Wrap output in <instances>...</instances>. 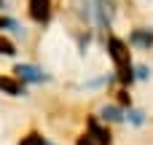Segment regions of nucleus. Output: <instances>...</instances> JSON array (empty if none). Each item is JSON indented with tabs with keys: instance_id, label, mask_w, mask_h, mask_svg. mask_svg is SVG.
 Returning <instances> with one entry per match:
<instances>
[{
	"instance_id": "obj_1",
	"label": "nucleus",
	"mask_w": 153,
	"mask_h": 145,
	"mask_svg": "<svg viewBox=\"0 0 153 145\" xmlns=\"http://www.w3.org/2000/svg\"><path fill=\"white\" fill-rule=\"evenodd\" d=\"M108 54H110V59H113L116 67H118V81H121V83H132V81H134V67H132V62H129V48H126V43H124L121 38H110V40H108Z\"/></svg>"
},
{
	"instance_id": "obj_2",
	"label": "nucleus",
	"mask_w": 153,
	"mask_h": 145,
	"mask_svg": "<svg viewBox=\"0 0 153 145\" xmlns=\"http://www.w3.org/2000/svg\"><path fill=\"white\" fill-rule=\"evenodd\" d=\"M30 16L35 22H48V16H51V0H30Z\"/></svg>"
},
{
	"instance_id": "obj_3",
	"label": "nucleus",
	"mask_w": 153,
	"mask_h": 145,
	"mask_svg": "<svg viewBox=\"0 0 153 145\" xmlns=\"http://www.w3.org/2000/svg\"><path fill=\"white\" fill-rule=\"evenodd\" d=\"M89 132H91V140H94L97 145H110V132L102 129L94 118H89Z\"/></svg>"
},
{
	"instance_id": "obj_4",
	"label": "nucleus",
	"mask_w": 153,
	"mask_h": 145,
	"mask_svg": "<svg viewBox=\"0 0 153 145\" xmlns=\"http://www.w3.org/2000/svg\"><path fill=\"white\" fill-rule=\"evenodd\" d=\"M134 46H143V48H151L153 46V30H145V27H140V30H134L132 32V38H129Z\"/></svg>"
},
{
	"instance_id": "obj_5",
	"label": "nucleus",
	"mask_w": 153,
	"mask_h": 145,
	"mask_svg": "<svg viewBox=\"0 0 153 145\" xmlns=\"http://www.w3.org/2000/svg\"><path fill=\"white\" fill-rule=\"evenodd\" d=\"M16 73H19L24 81H32V83H40V81H46V75H43L38 67H32V65H19V67H16Z\"/></svg>"
},
{
	"instance_id": "obj_6",
	"label": "nucleus",
	"mask_w": 153,
	"mask_h": 145,
	"mask_svg": "<svg viewBox=\"0 0 153 145\" xmlns=\"http://www.w3.org/2000/svg\"><path fill=\"white\" fill-rule=\"evenodd\" d=\"M0 89L5 94H11V97H22L24 94V86L19 81H13V78H5V75H0Z\"/></svg>"
},
{
	"instance_id": "obj_7",
	"label": "nucleus",
	"mask_w": 153,
	"mask_h": 145,
	"mask_svg": "<svg viewBox=\"0 0 153 145\" xmlns=\"http://www.w3.org/2000/svg\"><path fill=\"white\" fill-rule=\"evenodd\" d=\"M43 143H46V137H43V135H38V132H30L27 137H22V140H19V145H43Z\"/></svg>"
},
{
	"instance_id": "obj_8",
	"label": "nucleus",
	"mask_w": 153,
	"mask_h": 145,
	"mask_svg": "<svg viewBox=\"0 0 153 145\" xmlns=\"http://www.w3.org/2000/svg\"><path fill=\"white\" fill-rule=\"evenodd\" d=\"M105 121H121L124 116H121V110L118 108H102V113H100Z\"/></svg>"
},
{
	"instance_id": "obj_9",
	"label": "nucleus",
	"mask_w": 153,
	"mask_h": 145,
	"mask_svg": "<svg viewBox=\"0 0 153 145\" xmlns=\"http://www.w3.org/2000/svg\"><path fill=\"white\" fill-rule=\"evenodd\" d=\"M0 54H3V57H13V54H16L13 43H11V40H5V38H0Z\"/></svg>"
},
{
	"instance_id": "obj_10",
	"label": "nucleus",
	"mask_w": 153,
	"mask_h": 145,
	"mask_svg": "<svg viewBox=\"0 0 153 145\" xmlns=\"http://www.w3.org/2000/svg\"><path fill=\"white\" fill-rule=\"evenodd\" d=\"M129 116H132V121H134V124H143V121H145V113H140V110H132Z\"/></svg>"
},
{
	"instance_id": "obj_11",
	"label": "nucleus",
	"mask_w": 153,
	"mask_h": 145,
	"mask_svg": "<svg viewBox=\"0 0 153 145\" xmlns=\"http://www.w3.org/2000/svg\"><path fill=\"white\" fill-rule=\"evenodd\" d=\"M75 145H94V140H91V137H86V135H83V137H78V143Z\"/></svg>"
},
{
	"instance_id": "obj_12",
	"label": "nucleus",
	"mask_w": 153,
	"mask_h": 145,
	"mask_svg": "<svg viewBox=\"0 0 153 145\" xmlns=\"http://www.w3.org/2000/svg\"><path fill=\"white\" fill-rule=\"evenodd\" d=\"M118 102H121V105H132V100H129V94H126V91H121V97H118Z\"/></svg>"
},
{
	"instance_id": "obj_13",
	"label": "nucleus",
	"mask_w": 153,
	"mask_h": 145,
	"mask_svg": "<svg viewBox=\"0 0 153 145\" xmlns=\"http://www.w3.org/2000/svg\"><path fill=\"white\" fill-rule=\"evenodd\" d=\"M3 27H16V22H11V19H0V30Z\"/></svg>"
},
{
	"instance_id": "obj_14",
	"label": "nucleus",
	"mask_w": 153,
	"mask_h": 145,
	"mask_svg": "<svg viewBox=\"0 0 153 145\" xmlns=\"http://www.w3.org/2000/svg\"><path fill=\"white\" fill-rule=\"evenodd\" d=\"M137 78H148V67H137Z\"/></svg>"
},
{
	"instance_id": "obj_15",
	"label": "nucleus",
	"mask_w": 153,
	"mask_h": 145,
	"mask_svg": "<svg viewBox=\"0 0 153 145\" xmlns=\"http://www.w3.org/2000/svg\"><path fill=\"white\" fill-rule=\"evenodd\" d=\"M0 8H3V0H0Z\"/></svg>"
},
{
	"instance_id": "obj_16",
	"label": "nucleus",
	"mask_w": 153,
	"mask_h": 145,
	"mask_svg": "<svg viewBox=\"0 0 153 145\" xmlns=\"http://www.w3.org/2000/svg\"><path fill=\"white\" fill-rule=\"evenodd\" d=\"M110 3H113V0H110Z\"/></svg>"
}]
</instances>
